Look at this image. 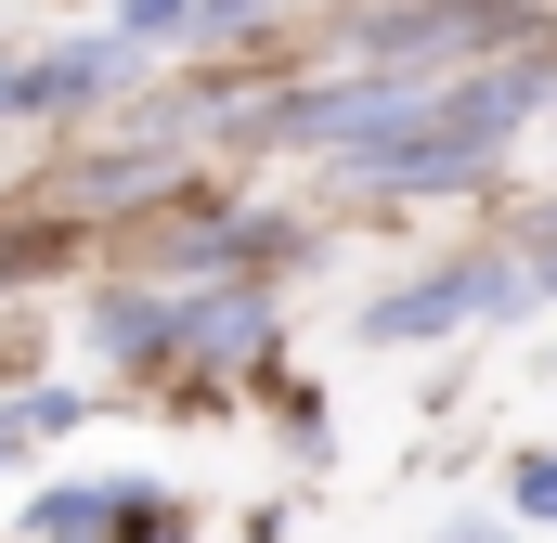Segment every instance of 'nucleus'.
Wrapping results in <instances>:
<instances>
[{"instance_id": "f03ea898", "label": "nucleus", "mask_w": 557, "mask_h": 543, "mask_svg": "<svg viewBox=\"0 0 557 543\" xmlns=\"http://www.w3.org/2000/svg\"><path fill=\"white\" fill-rule=\"evenodd\" d=\"M519 298H532L519 260H454V272H428V285H403V298H376L363 337H441V324H480V311H519Z\"/></svg>"}, {"instance_id": "20e7f679", "label": "nucleus", "mask_w": 557, "mask_h": 543, "mask_svg": "<svg viewBox=\"0 0 557 543\" xmlns=\"http://www.w3.org/2000/svg\"><path fill=\"white\" fill-rule=\"evenodd\" d=\"M52 427H78V402H65V389H39V402H0V466H13L26 440H52Z\"/></svg>"}, {"instance_id": "39448f33", "label": "nucleus", "mask_w": 557, "mask_h": 543, "mask_svg": "<svg viewBox=\"0 0 557 543\" xmlns=\"http://www.w3.org/2000/svg\"><path fill=\"white\" fill-rule=\"evenodd\" d=\"M182 26H195V0H117V39H131V52L182 39Z\"/></svg>"}, {"instance_id": "7ed1b4c3", "label": "nucleus", "mask_w": 557, "mask_h": 543, "mask_svg": "<svg viewBox=\"0 0 557 543\" xmlns=\"http://www.w3.org/2000/svg\"><path fill=\"white\" fill-rule=\"evenodd\" d=\"M131 78V39H78V52H39V65H13L0 78V130L13 117H52V104H104Z\"/></svg>"}, {"instance_id": "423d86ee", "label": "nucleus", "mask_w": 557, "mask_h": 543, "mask_svg": "<svg viewBox=\"0 0 557 543\" xmlns=\"http://www.w3.org/2000/svg\"><path fill=\"white\" fill-rule=\"evenodd\" d=\"M519 518H557V466H519Z\"/></svg>"}, {"instance_id": "0eeeda50", "label": "nucleus", "mask_w": 557, "mask_h": 543, "mask_svg": "<svg viewBox=\"0 0 557 543\" xmlns=\"http://www.w3.org/2000/svg\"><path fill=\"white\" fill-rule=\"evenodd\" d=\"M234 13H260V0H195V26H234Z\"/></svg>"}, {"instance_id": "f257e3e1", "label": "nucleus", "mask_w": 557, "mask_h": 543, "mask_svg": "<svg viewBox=\"0 0 557 543\" xmlns=\"http://www.w3.org/2000/svg\"><path fill=\"white\" fill-rule=\"evenodd\" d=\"M557 91V65H480V78H428L403 117H376V130L350 142V181H389V194H454V181H480L506 130L532 117Z\"/></svg>"}]
</instances>
